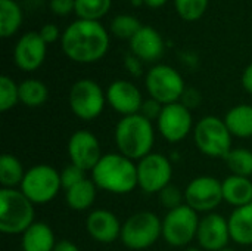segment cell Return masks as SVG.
<instances>
[{
	"instance_id": "obj_4",
	"label": "cell",
	"mask_w": 252,
	"mask_h": 251,
	"mask_svg": "<svg viewBox=\"0 0 252 251\" xmlns=\"http://www.w3.org/2000/svg\"><path fill=\"white\" fill-rule=\"evenodd\" d=\"M34 204L21 189L0 191V231L6 235H22L34 220Z\"/></svg>"
},
{
	"instance_id": "obj_45",
	"label": "cell",
	"mask_w": 252,
	"mask_h": 251,
	"mask_svg": "<svg viewBox=\"0 0 252 251\" xmlns=\"http://www.w3.org/2000/svg\"><path fill=\"white\" fill-rule=\"evenodd\" d=\"M220 251H236V250H233V249H229V247H226V249H223V250H220Z\"/></svg>"
},
{
	"instance_id": "obj_17",
	"label": "cell",
	"mask_w": 252,
	"mask_h": 251,
	"mask_svg": "<svg viewBox=\"0 0 252 251\" xmlns=\"http://www.w3.org/2000/svg\"><path fill=\"white\" fill-rule=\"evenodd\" d=\"M46 46L47 44L41 38L40 33L30 31L24 34L18 40L15 46V52H13L16 67L27 72L35 71L37 68H40V65L44 62V58H46Z\"/></svg>"
},
{
	"instance_id": "obj_25",
	"label": "cell",
	"mask_w": 252,
	"mask_h": 251,
	"mask_svg": "<svg viewBox=\"0 0 252 251\" xmlns=\"http://www.w3.org/2000/svg\"><path fill=\"white\" fill-rule=\"evenodd\" d=\"M22 24V10L15 0H0V36L12 37Z\"/></svg>"
},
{
	"instance_id": "obj_13",
	"label": "cell",
	"mask_w": 252,
	"mask_h": 251,
	"mask_svg": "<svg viewBox=\"0 0 252 251\" xmlns=\"http://www.w3.org/2000/svg\"><path fill=\"white\" fill-rule=\"evenodd\" d=\"M192 126V112L180 102L164 105L162 112L157 120L158 132L165 141L171 143L183 141L190 133Z\"/></svg>"
},
{
	"instance_id": "obj_35",
	"label": "cell",
	"mask_w": 252,
	"mask_h": 251,
	"mask_svg": "<svg viewBox=\"0 0 252 251\" xmlns=\"http://www.w3.org/2000/svg\"><path fill=\"white\" fill-rule=\"evenodd\" d=\"M162 108H164L162 104H159L158 101H155V99L151 98L148 101H143V105H142V109H140L139 114H142L149 121H154V120L157 121L159 118L161 112H162Z\"/></svg>"
},
{
	"instance_id": "obj_26",
	"label": "cell",
	"mask_w": 252,
	"mask_h": 251,
	"mask_svg": "<svg viewBox=\"0 0 252 251\" xmlns=\"http://www.w3.org/2000/svg\"><path fill=\"white\" fill-rule=\"evenodd\" d=\"M18 86H19V102L30 108L43 105L49 98L47 86L40 80L27 78L21 81Z\"/></svg>"
},
{
	"instance_id": "obj_42",
	"label": "cell",
	"mask_w": 252,
	"mask_h": 251,
	"mask_svg": "<svg viewBox=\"0 0 252 251\" xmlns=\"http://www.w3.org/2000/svg\"><path fill=\"white\" fill-rule=\"evenodd\" d=\"M167 0H143V3L148 6V7H152V9H158L161 7L162 4H165Z\"/></svg>"
},
{
	"instance_id": "obj_28",
	"label": "cell",
	"mask_w": 252,
	"mask_h": 251,
	"mask_svg": "<svg viewBox=\"0 0 252 251\" xmlns=\"http://www.w3.org/2000/svg\"><path fill=\"white\" fill-rule=\"evenodd\" d=\"M229 170L235 176L251 178L252 176V151L247 148H233L224 158Z\"/></svg>"
},
{
	"instance_id": "obj_44",
	"label": "cell",
	"mask_w": 252,
	"mask_h": 251,
	"mask_svg": "<svg viewBox=\"0 0 252 251\" xmlns=\"http://www.w3.org/2000/svg\"><path fill=\"white\" fill-rule=\"evenodd\" d=\"M185 251H201L199 249H195V247H190V249H186Z\"/></svg>"
},
{
	"instance_id": "obj_24",
	"label": "cell",
	"mask_w": 252,
	"mask_h": 251,
	"mask_svg": "<svg viewBox=\"0 0 252 251\" xmlns=\"http://www.w3.org/2000/svg\"><path fill=\"white\" fill-rule=\"evenodd\" d=\"M96 194L97 186L94 185V182L92 179H84L83 182L65 191V201L69 209L75 212H84L93 206Z\"/></svg>"
},
{
	"instance_id": "obj_5",
	"label": "cell",
	"mask_w": 252,
	"mask_h": 251,
	"mask_svg": "<svg viewBox=\"0 0 252 251\" xmlns=\"http://www.w3.org/2000/svg\"><path fill=\"white\" fill-rule=\"evenodd\" d=\"M232 133L224 120L216 115H205L201 118L193 130V141L196 148L211 158H226L232 148Z\"/></svg>"
},
{
	"instance_id": "obj_10",
	"label": "cell",
	"mask_w": 252,
	"mask_h": 251,
	"mask_svg": "<svg viewBox=\"0 0 252 251\" xmlns=\"http://www.w3.org/2000/svg\"><path fill=\"white\" fill-rule=\"evenodd\" d=\"M146 89L152 99L162 105L180 102L186 90L182 75L170 65H155L146 74Z\"/></svg>"
},
{
	"instance_id": "obj_3",
	"label": "cell",
	"mask_w": 252,
	"mask_h": 251,
	"mask_svg": "<svg viewBox=\"0 0 252 251\" xmlns=\"http://www.w3.org/2000/svg\"><path fill=\"white\" fill-rule=\"evenodd\" d=\"M155 130L152 121L142 114L123 117L115 127L118 152L130 160H142L152 152Z\"/></svg>"
},
{
	"instance_id": "obj_21",
	"label": "cell",
	"mask_w": 252,
	"mask_h": 251,
	"mask_svg": "<svg viewBox=\"0 0 252 251\" xmlns=\"http://www.w3.org/2000/svg\"><path fill=\"white\" fill-rule=\"evenodd\" d=\"M55 246V234L52 228L44 222H34L22 234V251H53Z\"/></svg>"
},
{
	"instance_id": "obj_22",
	"label": "cell",
	"mask_w": 252,
	"mask_h": 251,
	"mask_svg": "<svg viewBox=\"0 0 252 251\" xmlns=\"http://www.w3.org/2000/svg\"><path fill=\"white\" fill-rule=\"evenodd\" d=\"M227 222L232 241L239 246H252V203L235 209Z\"/></svg>"
},
{
	"instance_id": "obj_37",
	"label": "cell",
	"mask_w": 252,
	"mask_h": 251,
	"mask_svg": "<svg viewBox=\"0 0 252 251\" xmlns=\"http://www.w3.org/2000/svg\"><path fill=\"white\" fill-rule=\"evenodd\" d=\"M50 10L58 16H65L75 10V0H50Z\"/></svg>"
},
{
	"instance_id": "obj_2",
	"label": "cell",
	"mask_w": 252,
	"mask_h": 251,
	"mask_svg": "<svg viewBox=\"0 0 252 251\" xmlns=\"http://www.w3.org/2000/svg\"><path fill=\"white\" fill-rule=\"evenodd\" d=\"M92 180L97 189L109 194H128L139 186L137 164L121 154H105L92 170Z\"/></svg>"
},
{
	"instance_id": "obj_31",
	"label": "cell",
	"mask_w": 252,
	"mask_h": 251,
	"mask_svg": "<svg viewBox=\"0 0 252 251\" xmlns=\"http://www.w3.org/2000/svg\"><path fill=\"white\" fill-rule=\"evenodd\" d=\"M19 102V86L7 75L0 77V111L7 112Z\"/></svg>"
},
{
	"instance_id": "obj_20",
	"label": "cell",
	"mask_w": 252,
	"mask_h": 251,
	"mask_svg": "<svg viewBox=\"0 0 252 251\" xmlns=\"http://www.w3.org/2000/svg\"><path fill=\"white\" fill-rule=\"evenodd\" d=\"M223 200L235 209L252 203V180L250 178L230 175L221 182Z\"/></svg>"
},
{
	"instance_id": "obj_8",
	"label": "cell",
	"mask_w": 252,
	"mask_h": 251,
	"mask_svg": "<svg viewBox=\"0 0 252 251\" xmlns=\"http://www.w3.org/2000/svg\"><path fill=\"white\" fill-rule=\"evenodd\" d=\"M199 222V213L183 204L170 210L162 219V238L171 247H186L196 238Z\"/></svg>"
},
{
	"instance_id": "obj_23",
	"label": "cell",
	"mask_w": 252,
	"mask_h": 251,
	"mask_svg": "<svg viewBox=\"0 0 252 251\" xmlns=\"http://www.w3.org/2000/svg\"><path fill=\"white\" fill-rule=\"evenodd\" d=\"M224 123L232 136L239 139L252 138V105L241 104L230 108L224 117Z\"/></svg>"
},
{
	"instance_id": "obj_7",
	"label": "cell",
	"mask_w": 252,
	"mask_h": 251,
	"mask_svg": "<svg viewBox=\"0 0 252 251\" xmlns=\"http://www.w3.org/2000/svg\"><path fill=\"white\" fill-rule=\"evenodd\" d=\"M61 188V173L49 164H37L28 169L19 186L22 194L34 206L50 203Z\"/></svg>"
},
{
	"instance_id": "obj_6",
	"label": "cell",
	"mask_w": 252,
	"mask_h": 251,
	"mask_svg": "<svg viewBox=\"0 0 252 251\" xmlns=\"http://www.w3.org/2000/svg\"><path fill=\"white\" fill-rule=\"evenodd\" d=\"M162 237V220L152 212L143 210L131 215L121 228V243L130 250L149 249Z\"/></svg>"
},
{
	"instance_id": "obj_18",
	"label": "cell",
	"mask_w": 252,
	"mask_h": 251,
	"mask_svg": "<svg viewBox=\"0 0 252 251\" xmlns=\"http://www.w3.org/2000/svg\"><path fill=\"white\" fill-rule=\"evenodd\" d=\"M121 222L118 217L105 209L93 210L86 219V229L92 240L100 244H111L121 237Z\"/></svg>"
},
{
	"instance_id": "obj_11",
	"label": "cell",
	"mask_w": 252,
	"mask_h": 251,
	"mask_svg": "<svg viewBox=\"0 0 252 251\" xmlns=\"http://www.w3.org/2000/svg\"><path fill=\"white\" fill-rule=\"evenodd\" d=\"M171 178L173 166L170 160L159 152H151L137 164L139 188L146 194H159L170 185Z\"/></svg>"
},
{
	"instance_id": "obj_33",
	"label": "cell",
	"mask_w": 252,
	"mask_h": 251,
	"mask_svg": "<svg viewBox=\"0 0 252 251\" xmlns=\"http://www.w3.org/2000/svg\"><path fill=\"white\" fill-rule=\"evenodd\" d=\"M158 197H159V201H161L162 207H165L168 212L183 206V201H185V192H182L177 186H174L171 183L168 186H165L158 194Z\"/></svg>"
},
{
	"instance_id": "obj_43",
	"label": "cell",
	"mask_w": 252,
	"mask_h": 251,
	"mask_svg": "<svg viewBox=\"0 0 252 251\" xmlns=\"http://www.w3.org/2000/svg\"><path fill=\"white\" fill-rule=\"evenodd\" d=\"M134 6H139V4H142L143 3V0H130Z\"/></svg>"
},
{
	"instance_id": "obj_32",
	"label": "cell",
	"mask_w": 252,
	"mask_h": 251,
	"mask_svg": "<svg viewBox=\"0 0 252 251\" xmlns=\"http://www.w3.org/2000/svg\"><path fill=\"white\" fill-rule=\"evenodd\" d=\"M177 13L189 22L198 21L208 7V0H174Z\"/></svg>"
},
{
	"instance_id": "obj_29",
	"label": "cell",
	"mask_w": 252,
	"mask_h": 251,
	"mask_svg": "<svg viewBox=\"0 0 252 251\" xmlns=\"http://www.w3.org/2000/svg\"><path fill=\"white\" fill-rule=\"evenodd\" d=\"M112 0H75V13L80 19L97 21L111 9Z\"/></svg>"
},
{
	"instance_id": "obj_16",
	"label": "cell",
	"mask_w": 252,
	"mask_h": 251,
	"mask_svg": "<svg viewBox=\"0 0 252 251\" xmlns=\"http://www.w3.org/2000/svg\"><path fill=\"white\" fill-rule=\"evenodd\" d=\"M106 102L123 117L139 114L143 105L140 90L127 80H115L106 90Z\"/></svg>"
},
{
	"instance_id": "obj_14",
	"label": "cell",
	"mask_w": 252,
	"mask_h": 251,
	"mask_svg": "<svg viewBox=\"0 0 252 251\" xmlns=\"http://www.w3.org/2000/svg\"><path fill=\"white\" fill-rule=\"evenodd\" d=\"M68 157L71 164L83 169L84 172L93 170L103 157L97 138L89 130H77L68 141Z\"/></svg>"
},
{
	"instance_id": "obj_38",
	"label": "cell",
	"mask_w": 252,
	"mask_h": 251,
	"mask_svg": "<svg viewBox=\"0 0 252 251\" xmlns=\"http://www.w3.org/2000/svg\"><path fill=\"white\" fill-rule=\"evenodd\" d=\"M124 67L127 70V72H130L131 75L134 77H139L142 75L143 72V67H142V61L136 56V55H127L124 58Z\"/></svg>"
},
{
	"instance_id": "obj_1",
	"label": "cell",
	"mask_w": 252,
	"mask_h": 251,
	"mask_svg": "<svg viewBox=\"0 0 252 251\" xmlns=\"http://www.w3.org/2000/svg\"><path fill=\"white\" fill-rule=\"evenodd\" d=\"M63 53L74 62L92 64L102 59L109 49V34L97 21L77 19L62 34Z\"/></svg>"
},
{
	"instance_id": "obj_12",
	"label": "cell",
	"mask_w": 252,
	"mask_h": 251,
	"mask_svg": "<svg viewBox=\"0 0 252 251\" xmlns=\"http://www.w3.org/2000/svg\"><path fill=\"white\" fill-rule=\"evenodd\" d=\"M221 201H224L221 182L213 176H198L185 189V204L196 213H213Z\"/></svg>"
},
{
	"instance_id": "obj_19",
	"label": "cell",
	"mask_w": 252,
	"mask_h": 251,
	"mask_svg": "<svg viewBox=\"0 0 252 251\" xmlns=\"http://www.w3.org/2000/svg\"><path fill=\"white\" fill-rule=\"evenodd\" d=\"M130 49L140 61L154 62L164 53V40L155 28L143 25L130 40Z\"/></svg>"
},
{
	"instance_id": "obj_27",
	"label": "cell",
	"mask_w": 252,
	"mask_h": 251,
	"mask_svg": "<svg viewBox=\"0 0 252 251\" xmlns=\"http://www.w3.org/2000/svg\"><path fill=\"white\" fill-rule=\"evenodd\" d=\"M25 176V170L21 161L12 154H3L0 157V183L1 188L21 186Z\"/></svg>"
},
{
	"instance_id": "obj_15",
	"label": "cell",
	"mask_w": 252,
	"mask_h": 251,
	"mask_svg": "<svg viewBox=\"0 0 252 251\" xmlns=\"http://www.w3.org/2000/svg\"><path fill=\"white\" fill-rule=\"evenodd\" d=\"M196 240L201 249L205 251H220L226 249L232 240L227 219L217 213L205 215L199 222Z\"/></svg>"
},
{
	"instance_id": "obj_36",
	"label": "cell",
	"mask_w": 252,
	"mask_h": 251,
	"mask_svg": "<svg viewBox=\"0 0 252 251\" xmlns=\"http://www.w3.org/2000/svg\"><path fill=\"white\" fill-rule=\"evenodd\" d=\"M202 102V95L199 90H196L195 87H189L183 92L180 104H183L188 109H195L201 105Z\"/></svg>"
},
{
	"instance_id": "obj_30",
	"label": "cell",
	"mask_w": 252,
	"mask_h": 251,
	"mask_svg": "<svg viewBox=\"0 0 252 251\" xmlns=\"http://www.w3.org/2000/svg\"><path fill=\"white\" fill-rule=\"evenodd\" d=\"M143 25L133 15H118L111 22V31L115 37L131 40Z\"/></svg>"
},
{
	"instance_id": "obj_41",
	"label": "cell",
	"mask_w": 252,
	"mask_h": 251,
	"mask_svg": "<svg viewBox=\"0 0 252 251\" xmlns=\"http://www.w3.org/2000/svg\"><path fill=\"white\" fill-rule=\"evenodd\" d=\"M53 251H80V249L74 243H71L68 240H62V241L56 243Z\"/></svg>"
},
{
	"instance_id": "obj_34",
	"label": "cell",
	"mask_w": 252,
	"mask_h": 251,
	"mask_svg": "<svg viewBox=\"0 0 252 251\" xmlns=\"http://www.w3.org/2000/svg\"><path fill=\"white\" fill-rule=\"evenodd\" d=\"M84 170L77 167L75 164H68L62 172H61V182H62V188L66 191L72 186H75L77 183L83 182L84 178Z\"/></svg>"
},
{
	"instance_id": "obj_40",
	"label": "cell",
	"mask_w": 252,
	"mask_h": 251,
	"mask_svg": "<svg viewBox=\"0 0 252 251\" xmlns=\"http://www.w3.org/2000/svg\"><path fill=\"white\" fill-rule=\"evenodd\" d=\"M242 86H244V89H245L248 93H251L252 95V64H250V65L245 68V71H244V74H242Z\"/></svg>"
},
{
	"instance_id": "obj_39",
	"label": "cell",
	"mask_w": 252,
	"mask_h": 251,
	"mask_svg": "<svg viewBox=\"0 0 252 251\" xmlns=\"http://www.w3.org/2000/svg\"><path fill=\"white\" fill-rule=\"evenodd\" d=\"M40 36H41V38L44 40L46 44L55 43L59 38V28L55 24H46V25L41 27Z\"/></svg>"
},
{
	"instance_id": "obj_9",
	"label": "cell",
	"mask_w": 252,
	"mask_h": 251,
	"mask_svg": "<svg viewBox=\"0 0 252 251\" xmlns=\"http://www.w3.org/2000/svg\"><path fill=\"white\" fill-rule=\"evenodd\" d=\"M68 102L75 117L84 121H92L102 114L106 95L94 80L81 78L72 84Z\"/></svg>"
}]
</instances>
